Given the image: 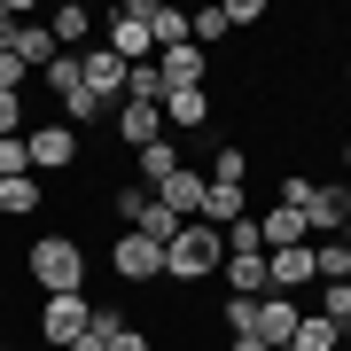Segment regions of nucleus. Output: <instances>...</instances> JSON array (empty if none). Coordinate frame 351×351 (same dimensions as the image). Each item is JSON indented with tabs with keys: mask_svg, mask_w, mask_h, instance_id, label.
<instances>
[{
	"mask_svg": "<svg viewBox=\"0 0 351 351\" xmlns=\"http://www.w3.org/2000/svg\"><path fill=\"white\" fill-rule=\"evenodd\" d=\"M336 188H343V195H351V141H343V180H336Z\"/></svg>",
	"mask_w": 351,
	"mask_h": 351,
	"instance_id": "35",
	"label": "nucleus"
},
{
	"mask_svg": "<svg viewBox=\"0 0 351 351\" xmlns=\"http://www.w3.org/2000/svg\"><path fill=\"white\" fill-rule=\"evenodd\" d=\"M110 274L125 281V289H149V281H164V242H149V234H125V226H117V242H110Z\"/></svg>",
	"mask_w": 351,
	"mask_h": 351,
	"instance_id": "5",
	"label": "nucleus"
},
{
	"mask_svg": "<svg viewBox=\"0 0 351 351\" xmlns=\"http://www.w3.org/2000/svg\"><path fill=\"white\" fill-rule=\"evenodd\" d=\"M343 78H351V63H343Z\"/></svg>",
	"mask_w": 351,
	"mask_h": 351,
	"instance_id": "39",
	"label": "nucleus"
},
{
	"mask_svg": "<svg viewBox=\"0 0 351 351\" xmlns=\"http://www.w3.org/2000/svg\"><path fill=\"white\" fill-rule=\"evenodd\" d=\"M297 320H304V304L297 297H258V343H289V336H297Z\"/></svg>",
	"mask_w": 351,
	"mask_h": 351,
	"instance_id": "18",
	"label": "nucleus"
},
{
	"mask_svg": "<svg viewBox=\"0 0 351 351\" xmlns=\"http://www.w3.org/2000/svg\"><path fill=\"white\" fill-rule=\"evenodd\" d=\"M313 274H320V281H351V250H343V234L313 242Z\"/></svg>",
	"mask_w": 351,
	"mask_h": 351,
	"instance_id": "26",
	"label": "nucleus"
},
{
	"mask_svg": "<svg viewBox=\"0 0 351 351\" xmlns=\"http://www.w3.org/2000/svg\"><path fill=\"white\" fill-rule=\"evenodd\" d=\"M219 281L234 289V297H250V304H258V297H274V274H265V250H234V258L219 265Z\"/></svg>",
	"mask_w": 351,
	"mask_h": 351,
	"instance_id": "13",
	"label": "nucleus"
},
{
	"mask_svg": "<svg viewBox=\"0 0 351 351\" xmlns=\"http://www.w3.org/2000/svg\"><path fill=\"white\" fill-rule=\"evenodd\" d=\"M94 328V297L71 289V297H39V351H71Z\"/></svg>",
	"mask_w": 351,
	"mask_h": 351,
	"instance_id": "3",
	"label": "nucleus"
},
{
	"mask_svg": "<svg viewBox=\"0 0 351 351\" xmlns=\"http://www.w3.org/2000/svg\"><path fill=\"white\" fill-rule=\"evenodd\" d=\"M219 265H226V234H219V226H203V219H188L172 242H164V281H180V289L211 281Z\"/></svg>",
	"mask_w": 351,
	"mask_h": 351,
	"instance_id": "2",
	"label": "nucleus"
},
{
	"mask_svg": "<svg viewBox=\"0 0 351 351\" xmlns=\"http://www.w3.org/2000/svg\"><path fill=\"white\" fill-rule=\"evenodd\" d=\"M180 164H188V156H180V141L164 133V141H149V149L133 156V180H141V188H164V180L180 172Z\"/></svg>",
	"mask_w": 351,
	"mask_h": 351,
	"instance_id": "19",
	"label": "nucleus"
},
{
	"mask_svg": "<svg viewBox=\"0 0 351 351\" xmlns=\"http://www.w3.org/2000/svg\"><path fill=\"white\" fill-rule=\"evenodd\" d=\"M203 71H211V55H203L195 39H188V47H164V55H156V78H164V94H180V86H203Z\"/></svg>",
	"mask_w": 351,
	"mask_h": 351,
	"instance_id": "14",
	"label": "nucleus"
},
{
	"mask_svg": "<svg viewBox=\"0 0 351 351\" xmlns=\"http://www.w3.org/2000/svg\"><path fill=\"white\" fill-rule=\"evenodd\" d=\"M55 110H63V125H71V133H86V125H101V117H117L110 101H94L86 86H71V94H55Z\"/></svg>",
	"mask_w": 351,
	"mask_h": 351,
	"instance_id": "24",
	"label": "nucleus"
},
{
	"mask_svg": "<svg viewBox=\"0 0 351 351\" xmlns=\"http://www.w3.org/2000/svg\"><path fill=\"white\" fill-rule=\"evenodd\" d=\"M188 39H195V47H219V39H226V8H219V0L188 16Z\"/></svg>",
	"mask_w": 351,
	"mask_h": 351,
	"instance_id": "27",
	"label": "nucleus"
},
{
	"mask_svg": "<svg viewBox=\"0 0 351 351\" xmlns=\"http://www.w3.org/2000/svg\"><path fill=\"white\" fill-rule=\"evenodd\" d=\"M24 149H32V172L39 180H55V172H71L78 164V133L55 117V125H24Z\"/></svg>",
	"mask_w": 351,
	"mask_h": 351,
	"instance_id": "6",
	"label": "nucleus"
},
{
	"mask_svg": "<svg viewBox=\"0 0 351 351\" xmlns=\"http://www.w3.org/2000/svg\"><path fill=\"white\" fill-rule=\"evenodd\" d=\"M211 188H250V149H234V141H226V149H211Z\"/></svg>",
	"mask_w": 351,
	"mask_h": 351,
	"instance_id": "25",
	"label": "nucleus"
},
{
	"mask_svg": "<svg viewBox=\"0 0 351 351\" xmlns=\"http://www.w3.org/2000/svg\"><path fill=\"white\" fill-rule=\"evenodd\" d=\"M125 101H164V78H156V63H133V71H125Z\"/></svg>",
	"mask_w": 351,
	"mask_h": 351,
	"instance_id": "28",
	"label": "nucleus"
},
{
	"mask_svg": "<svg viewBox=\"0 0 351 351\" xmlns=\"http://www.w3.org/2000/svg\"><path fill=\"white\" fill-rule=\"evenodd\" d=\"M0 351H16V343H0Z\"/></svg>",
	"mask_w": 351,
	"mask_h": 351,
	"instance_id": "38",
	"label": "nucleus"
},
{
	"mask_svg": "<svg viewBox=\"0 0 351 351\" xmlns=\"http://www.w3.org/2000/svg\"><path fill=\"white\" fill-rule=\"evenodd\" d=\"M226 8V32H250V24H265V0H219Z\"/></svg>",
	"mask_w": 351,
	"mask_h": 351,
	"instance_id": "31",
	"label": "nucleus"
},
{
	"mask_svg": "<svg viewBox=\"0 0 351 351\" xmlns=\"http://www.w3.org/2000/svg\"><path fill=\"white\" fill-rule=\"evenodd\" d=\"M141 16H149L156 55H164V47H188V8H172V0H141Z\"/></svg>",
	"mask_w": 351,
	"mask_h": 351,
	"instance_id": "20",
	"label": "nucleus"
},
{
	"mask_svg": "<svg viewBox=\"0 0 351 351\" xmlns=\"http://www.w3.org/2000/svg\"><path fill=\"white\" fill-rule=\"evenodd\" d=\"M203 188H211V180H203L195 164H180V172L164 180V188H149V195H156V203H164L172 219H203Z\"/></svg>",
	"mask_w": 351,
	"mask_h": 351,
	"instance_id": "12",
	"label": "nucleus"
},
{
	"mask_svg": "<svg viewBox=\"0 0 351 351\" xmlns=\"http://www.w3.org/2000/svg\"><path fill=\"white\" fill-rule=\"evenodd\" d=\"M219 320H226V336H258V304H250V297H226Z\"/></svg>",
	"mask_w": 351,
	"mask_h": 351,
	"instance_id": "29",
	"label": "nucleus"
},
{
	"mask_svg": "<svg viewBox=\"0 0 351 351\" xmlns=\"http://www.w3.org/2000/svg\"><path fill=\"white\" fill-rule=\"evenodd\" d=\"M0 313H8V281H0Z\"/></svg>",
	"mask_w": 351,
	"mask_h": 351,
	"instance_id": "36",
	"label": "nucleus"
},
{
	"mask_svg": "<svg viewBox=\"0 0 351 351\" xmlns=\"http://www.w3.org/2000/svg\"><path fill=\"white\" fill-rule=\"evenodd\" d=\"M203 125H211V94H203V86L164 94V133H203Z\"/></svg>",
	"mask_w": 351,
	"mask_h": 351,
	"instance_id": "16",
	"label": "nucleus"
},
{
	"mask_svg": "<svg viewBox=\"0 0 351 351\" xmlns=\"http://www.w3.org/2000/svg\"><path fill=\"white\" fill-rule=\"evenodd\" d=\"M343 351H351V343H343Z\"/></svg>",
	"mask_w": 351,
	"mask_h": 351,
	"instance_id": "40",
	"label": "nucleus"
},
{
	"mask_svg": "<svg viewBox=\"0 0 351 351\" xmlns=\"http://www.w3.org/2000/svg\"><path fill=\"white\" fill-rule=\"evenodd\" d=\"M250 226H258V250H297V242H313L304 211H289V203H274V211H250Z\"/></svg>",
	"mask_w": 351,
	"mask_h": 351,
	"instance_id": "9",
	"label": "nucleus"
},
{
	"mask_svg": "<svg viewBox=\"0 0 351 351\" xmlns=\"http://www.w3.org/2000/svg\"><path fill=\"white\" fill-rule=\"evenodd\" d=\"M32 211H47V180H39V172L0 180V219H32Z\"/></svg>",
	"mask_w": 351,
	"mask_h": 351,
	"instance_id": "21",
	"label": "nucleus"
},
{
	"mask_svg": "<svg viewBox=\"0 0 351 351\" xmlns=\"http://www.w3.org/2000/svg\"><path fill=\"white\" fill-rule=\"evenodd\" d=\"M234 219H250V188H203V226H234Z\"/></svg>",
	"mask_w": 351,
	"mask_h": 351,
	"instance_id": "23",
	"label": "nucleus"
},
{
	"mask_svg": "<svg viewBox=\"0 0 351 351\" xmlns=\"http://www.w3.org/2000/svg\"><path fill=\"white\" fill-rule=\"evenodd\" d=\"M78 78H86V94H94V101H110V110L125 101V63H117L110 47H86V55H78Z\"/></svg>",
	"mask_w": 351,
	"mask_h": 351,
	"instance_id": "10",
	"label": "nucleus"
},
{
	"mask_svg": "<svg viewBox=\"0 0 351 351\" xmlns=\"http://www.w3.org/2000/svg\"><path fill=\"white\" fill-rule=\"evenodd\" d=\"M265 274H274V297H304L320 274H313V242H297V250H265Z\"/></svg>",
	"mask_w": 351,
	"mask_h": 351,
	"instance_id": "8",
	"label": "nucleus"
},
{
	"mask_svg": "<svg viewBox=\"0 0 351 351\" xmlns=\"http://www.w3.org/2000/svg\"><path fill=\"white\" fill-rule=\"evenodd\" d=\"M281 351H343V328L328 320V313H313V304H304V320H297V336H289Z\"/></svg>",
	"mask_w": 351,
	"mask_h": 351,
	"instance_id": "22",
	"label": "nucleus"
},
{
	"mask_svg": "<svg viewBox=\"0 0 351 351\" xmlns=\"http://www.w3.org/2000/svg\"><path fill=\"white\" fill-rule=\"evenodd\" d=\"M39 86H47V94H71V86H86V78H78V55H55V63L39 71Z\"/></svg>",
	"mask_w": 351,
	"mask_h": 351,
	"instance_id": "30",
	"label": "nucleus"
},
{
	"mask_svg": "<svg viewBox=\"0 0 351 351\" xmlns=\"http://www.w3.org/2000/svg\"><path fill=\"white\" fill-rule=\"evenodd\" d=\"M32 172V149H24V133L16 141H0V180H24Z\"/></svg>",
	"mask_w": 351,
	"mask_h": 351,
	"instance_id": "32",
	"label": "nucleus"
},
{
	"mask_svg": "<svg viewBox=\"0 0 351 351\" xmlns=\"http://www.w3.org/2000/svg\"><path fill=\"white\" fill-rule=\"evenodd\" d=\"M117 141L125 149H149V141H164V101H117Z\"/></svg>",
	"mask_w": 351,
	"mask_h": 351,
	"instance_id": "11",
	"label": "nucleus"
},
{
	"mask_svg": "<svg viewBox=\"0 0 351 351\" xmlns=\"http://www.w3.org/2000/svg\"><path fill=\"white\" fill-rule=\"evenodd\" d=\"M304 226L328 242V234H343L351 226V195L336 188V180H313V195H304Z\"/></svg>",
	"mask_w": 351,
	"mask_h": 351,
	"instance_id": "7",
	"label": "nucleus"
},
{
	"mask_svg": "<svg viewBox=\"0 0 351 351\" xmlns=\"http://www.w3.org/2000/svg\"><path fill=\"white\" fill-rule=\"evenodd\" d=\"M94 343H101V351H149V328H133L117 304L94 297Z\"/></svg>",
	"mask_w": 351,
	"mask_h": 351,
	"instance_id": "15",
	"label": "nucleus"
},
{
	"mask_svg": "<svg viewBox=\"0 0 351 351\" xmlns=\"http://www.w3.org/2000/svg\"><path fill=\"white\" fill-rule=\"evenodd\" d=\"M47 32L63 55H86V32H94V8H78V0H55L47 8Z\"/></svg>",
	"mask_w": 351,
	"mask_h": 351,
	"instance_id": "17",
	"label": "nucleus"
},
{
	"mask_svg": "<svg viewBox=\"0 0 351 351\" xmlns=\"http://www.w3.org/2000/svg\"><path fill=\"white\" fill-rule=\"evenodd\" d=\"M24 274L39 297H71V289H86V242L78 234H32L24 242Z\"/></svg>",
	"mask_w": 351,
	"mask_h": 351,
	"instance_id": "1",
	"label": "nucleus"
},
{
	"mask_svg": "<svg viewBox=\"0 0 351 351\" xmlns=\"http://www.w3.org/2000/svg\"><path fill=\"white\" fill-rule=\"evenodd\" d=\"M101 32H110L101 47H110L125 71H133V63H156V39H149V16H141V0H117V8L101 16Z\"/></svg>",
	"mask_w": 351,
	"mask_h": 351,
	"instance_id": "4",
	"label": "nucleus"
},
{
	"mask_svg": "<svg viewBox=\"0 0 351 351\" xmlns=\"http://www.w3.org/2000/svg\"><path fill=\"white\" fill-rule=\"evenodd\" d=\"M24 133V94H0V141Z\"/></svg>",
	"mask_w": 351,
	"mask_h": 351,
	"instance_id": "33",
	"label": "nucleus"
},
{
	"mask_svg": "<svg viewBox=\"0 0 351 351\" xmlns=\"http://www.w3.org/2000/svg\"><path fill=\"white\" fill-rule=\"evenodd\" d=\"M226 351H274V343H258V336H226Z\"/></svg>",
	"mask_w": 351,
	"mask_h": 351,
	"instance_id": "34",
	"label": "nucleus"
},
{
	"mask_svg": "<svg viewBox=\"0 0 351 351\" xmlns=\"http://www.w3.org/2000/svg\"><path fill=\"white\" fill-rule=\"evenodd\" d=\"M343 250H351V226H343Z\"/></svg>",
	"mask_w": 351,
	"mask_h": 351,
	"instance_id": "37",
	"label": "nucleus"
}]
</instances>
